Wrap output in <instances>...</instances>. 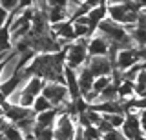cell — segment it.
<instances>
[{
  "label": "cell",
  "instance_id": "6da1fadb",
  "mask_svg": "<svg viewBox=\"0 0 146 140\" xmlns=\"http://www.w3.org/2000/svg\"><path fill=\"white\" fill-rule=\"evenodd\" d=\"M88 44H90L88 38H79L66 47V66L68 67L79 71L80 67H84L88 64V60H90Z\"/></svg>",
  "mask_w": 146,
  "mask_h": 140
},
{
  "label": "cell",
  "instance_id": "7a4b0ae2",
  "mask_svg": "<svg viewBox=\"0 0 146 140\" xmlns=\"http://www.w3.org/2000/svg\"><path fill=\"white\" fill-rule=\"evenodd\" d=\"M75 133H77V118L66 115V113H60L53 126L55 140H73Z\"/></svg>",
  "mask_w": 146,
  "mask_h": 140
},
{
  "label": "cell",
  "instance_id": "3957f363",
  "mask_svg": "<svg viewBox=\"0 0 146 140\" xmlns=\"http://www.w3.org/2000/svg\"><path fill=\"white\" fill-rule=\"evenodd\" d=\"M42 95L53 104V107H64L71 102L70 95H68V87L57 82H44Z\"/></svg>",
  "mask_w": 146,
  "mask_h": 140
},
{
  "label": "cell",
  "instance_id": "277c9868",
  "mask_svg": "<svg viewBox=\"0 0 146 140\" xmlns=\"http://www.w3.org/2000/svg\"><path fill=\"white\" fill-rule=\"evenodd\" d=\"M137 64H141V58H139V47H130V49H121L117 53V60H115V69L124 73L126 69L133 67Z\"/></svg>",
  "mask_w": 146,
  "mask_h": 140
},
{
  "label": "cell",
  "instance_id": "5b68a950",
  "mask_svg": "<svg viewBox=\"0 0 146 140\" xmlns=\"http://www.w3.org/2000/svg\"><path fill=\"white\" fill-rule=\"evenodd\" d=\"M86 66L93 73L95 78H99V76H111L113 71H115V67H113L111 60L108 57H90Z\"/></svg>",
  "mask_w": 146,
  "mask_h": 140
},
{
  "label": "cell",
  "instance_id": "8992f818",
  "mask_svg": "<svg viewBox=\"0 0 146 140\" xmlns=\"http://www.w3.org/2000/svg\"><path fill=\"white\" fill-rule=\"evenodd\" d=\"M121 131H122V135H124L126 140H143L144 138L139 115H126L124 126H122Z\"/></svg>",
  "mask_w": 146,
  "mask_h": 140
},
{
  "label": "cell",
  "instance_id": "52a82bcc",
  "mask_svg": "<svg viewBox=\"0 0 146 140\" xmlns=\"http://www.w3.org/2000/svg\"><path fill=\"white\" fill-rule=\"evenodd\" d=\"M2 109H4V118L9 124H18L20 120L24 118H29V116H35V113L27 107H22V106H9V104L4 102L2 104Z\"/></svg>",
  "mask_w": 146,
  "mask_h": 140
},
{
  "label": "cell",
  "instance_id": "ba28073f",
  "mask_svg": "<svg viewBox=\"0 0 146 140\" xmlns=\"http://www.w3.org/2000/svg\"><path fill=\"white\" fill-rule=\"evenodd\" d=\"M64 20H70L68 18V13H66V2H48V22H49V26L60 24Z\"/></svg>",
  "mask_w": 146,
  "mask_h": 140
},
{
  "label": "cell",
  "instance_id": "9c48e42d",
  "mask_svg": "<svg viewBox=\"0 0 146 140\" xmlns=\"http://www.w3.org/2000/svg\"><path fill=\"white\" fill-rule=\"evenodd\" d=\"M64 78H66V87H68V95H70V100H80V87H79V78H77V71L66 66L64 69Z\"/></svg>",
  "mask_w": 146,
  "mask_h": 140
},
{
  "label": "cell",
  "instance_id": "30bf717a",
  "mask_svg": "<svg viewBox=\"0 0 146 140\" xmlns=\"http://www.w3.org/2000/svg\"><path fill=\"white\" fill-rule=\"evenodd\" d=\"M110 53V42L100 35H93L88 44V55L90 57H108Z\"/></svg>",
  "mask_w": 146,
  "mask_h": 140
},
{
  "label": "cell",
  "instance_id": "8fae6325",
  "mask_svg": "<svg viewBox=\"0 0 146 140\" xmlns=\"http://www.w3.org/2000/svg\"><path fill=\"white\" fill-rule=\"evenodd\" d=\"M106 18H108V0H100L99 6L88 13V20H90L91 29L97 31V28L100 26V22H104Z\"/></svg>",
  "mask_w": 146,
  "mask_h": 140
},
{
  "label": "cell",
  "instance_id": "7c38bea8",
  "mask_svg": "<svg viewBox=\"0 0 146 140\" xmlns=\"http://www.w3.org/2000/svg\"><path fill=\"white\" fill-rule=\"evenodd\" d=\"M77 78H79V87H80V95H86V93H91L93 91V84H95V76L93 73L88 69V66L80 67L77 71Z\"/></svg>",
  "mask_w": 146,
  "mask_h": 140
},
{
  "label": "cell",
  "instance_id": "4fadbf2b",
  "mask_svg": "<svg viewBox=\"0 0 146 140\" xmlns=\"http://www.w3.org/2000/svg\"><path fill=\"white\" fill-rule=\"evenodd\" d=\"M58 115H60L58 109H51V111L40 113V115H35V126L36 128H53Z\"/></svg>",
  "mask_w": 146,
  "mask_h": 140
},
{
  "label": "cell",
  "instance_id": "5bb4252c",
  "mask_svg": "<svg viewBox=\"0 0 146 140\" xmlns=\"http://www.w3.org/2000/svg\"><path fill=\"white\" fill-rule=\"evenodd\" d=\"M42 89H44V80L38 78V76H31V78L22 85V91L31 95V97H35V98L42 95Z\"/></svg>",
  "mask_w": 146,
  "mask_h": 140
},
{
  "label": "cell",
  "instance_id": "9a60e30c",
  "mask_svg": "<svg viewBox=\"0 0 146 140\" xmlns=\"http://www.w3.org/2000/svg\"><path fill=\"white\" fill-rule=\"evenodd\" d=\"M119 98H121V102H128V100L137 98L133 82H126V80H124V82L119 85Z\"/></svg>",
  "mask_w": 146,
  "mask_h": 140
},
{
  "label": "cell",
  "instance_id": "2e32d148",
  "mask_svg": "<svg viewBox=\"0 0 146 140\" xmlns=\"http://www.w3.org/2000/svg\"><path fill=\"white\" fill-rule=\"evenodd\" d=\"M15 47H13V40H11V35H9V29L4 28L0 29V55L2 53H13Z\"/></svg>",
  "mask_w": 146,
  "mask_h": 140
},
{
  "label": "cell",
  "instance_id": "e0dca14e",
  "mask_svg": "<svg viewBox=\"0 0 146 140\" xmlns=\"http://www.w3.org/2000/svg\"><path fill=\"white\" fill-rule=\"evenodd\" d=\"M55 109L53 107V104L48 100V98L44 97V95H40V97H36L35 98V104H33V107H31V111L35 113V115H40V113H46V111H51Z\"/></svg>",
  "mask_w": 146,
  "mask_h": 140
},
{
  "label": "cell",
  "instance_id": "ac0fdd59",
  "mask_svg": "<svg viewBox=\"0 0 146 140\" xmlns=\"http://www.w3.org/2000/svg\"><path fill=\"white\" fill-rule=\"evenodd\" d=\"M0 133H2V137H6L7 140H24V135H22L13 124H9V122H6V124L2 126Z\"/></svg>",
  "mask_w": 146,
  "mask_h": 140
},
{
  "label": "cell",
  "instance_id": "d6986e66",
  "mask_svg": "<svg viewBox=\"0 0 146 140\" xmlns=\"http://www.w3.org/2000/svg\"><path fill=\"white\" fill-rule=\"evenodd\" d=\"M33 137L36 140H55V137H53V128H36V126H35Z\"/></svg>",
  "mask_w": 146,
  "mask_h": 140
},
{
  "label": "cell",
  "instance_id": "ffe728a7",
  "mask_svg": "<svg viewBox=\"0 0 146 140\" xmlns=\"http://www.w3.org/2000/svg\"><path fill=\"white\" fill-rule=\"evenodd\" d=\"M108 85H111V76H99V78H95L93 91L100 95V93L104 91V89L108 87Z\"/></svg>",
  "mask_w": 146,
  "mask_h": 140
},
{
  "label": "cell",
  "instance_id": "44dd1931",
  "mask_svg": "<svg viewBox=\"0 0 146 140\" xmlns=\"http://www.w3.org/2000/svg\"><path fill=\"white\" fill-rule=\"evenodd\" d=\"M104 118L110 122V126H111L113 129H122L124 120H126V115H108V116H104Z\"/></svg>",
  "mask_w": 146,
  "mask_h": 140
},
{
  "label": "cell",
  "instance_id": "7402d4cb",
  "mask_svg": "<svg viewBox=\"0 0 146 140\" xmlns=\"http://www.w3.org/2000/svg\"><path fill=\"white\" fill-rule=\"evenodd\" d=\"M0 7L6 9L9 15L18 11V0H0Z\"/></svg>",
  "mask_w": 146,
  "mask_h": 140
},
{
  "label": "cell",
  "instance_id": "603a6c76",
  "mask_svg": "<svg viewBox=\"0 0 146 140\" xmlns=\"http://www.w3.org/2000/svg\"><path fill=\"white\" fill-rule=\"evenodd\" d=\"M100 140H126V138H124V135H122L121 129H111V131H108V133H104Z\"/></svg>",
  "mask_w": 146,
  "mask_h": 140
},
{
  "label": "cell",
  "instance_id": "cb8c5ba5",
  "mask_svg": "<svg viewBox=\"0 0 146 140\" xmlns=\"http://www.w3.org/2000/svg\"><path fill=\"white\" fill-rule=\"evenodd\" d=\"M9 18H11V15H9V13H7L6 9H2V7H0V29L7 28Z\"/></svg>",
  "mask_w": 146,
  "mask_h": 140
},
{
  "label": "cell",
  "instance_id": "d4e9b609",
  "mask_svg": "<svg viewBox=\"0 0 146 140\" xmlns=\"http://www.w3.org/2000/svg\"><path fill=\"white\" fill-rule=\"evenodd\" d=\"M139 58H141L143 64H146V47H141L139 49Z\"/></svg>",
  "mask_w": 146,
  "mask_h": 140
},
{
  "label": "cell",
  "instance_id": "484cf974",
  "mask_svg": "<svg viewBox=\"0 0 146 140\" xmlns=\"http://www.w3.org/2000/svg\"><path fill=\"white\" fill-rule=\"evenodd\" d=\"M24 140H36V138L33 137V135H26V137H24Z\"/></svg>",
  "mask_w": 146,
  "mask_h": 140
},
{
  "label": "cell",
  "instance_id": "4316f807",
  "mask_svg": "<svg viewBox=\"0 0 146 140\" xmlns=\"http://www.w3.org/2000/svg\"><path fill=\"white\" fill-rule=\"evenodd\" d=\"M139 98H146V89H144V93H143V97H139Z\"/></svg>",
  "mask_w": 146,
  "mask_h": 140
},
{
  "label": "cell",
  "instance_id": "83f0119b",
  "mask_svg": "<svg viewBox=\"0 0 146 140\" xmlns=\"http://www.w3.org/2000/svg\"><path fill=\"white\" fill-rule=\"evenodd\" d=\"M143 140H146V137H144V138H143Z\"/></svg>",
  "mask_w": 146,
  "mask_h": 140
}]
</instances>
